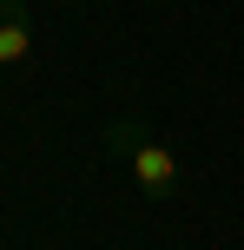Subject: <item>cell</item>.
I'll return each instance as SVG.
<instances>
[{
  "instance_id": "6da1fadb",
  "label": "cell",
  "mask_w": 244,
  "mask_h": 250,
  "mask_svg": "<svg viewBox=\"0 0 244 250\" xmlns=\"http://www.w3.org/2000/svg\"><path fill=\"white\" fill-rule=\"evenodd\" d=\"M106 145H112L119 165H126V178L139 185V198H158V204H165L172 191H178V158H172V145L152 132V125L112 119V125H106Z\"/></svg>"
},
{
  "instance_id": "7a4b0ae2",
  "label": "cell",
  "mask_w": 244,
  "mask_h": 250,
  "mask_svg": "<svg viewBox=\"0 0 244 250\" xmlns=\"http://www.w3.org/2000/svg\"><path fill=\"white\" fill-rule=\"evenodd\" d=\"M26 53H33V13L26 0H0V73H13Z\"/></svg>"
}]
</instances>
